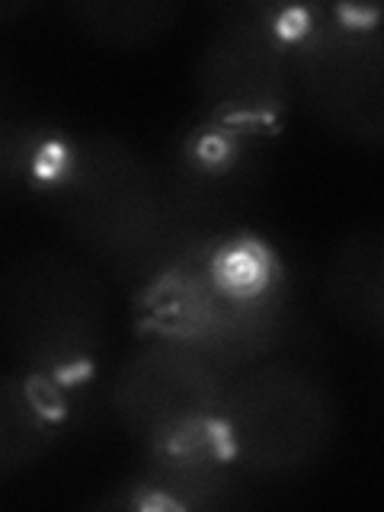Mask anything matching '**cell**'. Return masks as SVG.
Wrapping results in <instances>:
<instances>
[{"label": "cell", "mask_w": 384, "mask_h": 512, "mask_svg": "<svg viewBox=\"0 0 384 512\" xmlns=\"http://www.w3.org/2000/svg\"><path fill=\"white\" fill-rule=\"evenodd\" d=\"M39 186L64 234L122 282L151 285L202 244L167 202L160 167L112 132L61 138Z\"/></svg>", "instance_id": "6da1fadb"}, {"label": "cell", "mask_w": 384, "mask_h": 512, "mask_svg": "<svg viewBox=\"0 0 384 512\" xmlns=\"http://www.w3.org/2000/svg\"><path fill=\"white\" fill-rule=\"evenodd\" d=\"M144 308L157 336L202 352L228 378L279 356L295 317L276 253L234 231L202 240L144 285Z\"/></svg>", "instance_id": "7a4b0ae2"}, {"label": "cell", "mask_w": 384, "mask_h": 512, "mask_svg": "<svg viewBox=\"0 0 384 512\" xmlns=\"http://www.w3.org/2000/svg\"><path fill=\"white\" fill-rule=\"evenodd\" d=\"M109 336V288L87 260L32 250L0 272V346L20 372L68 388L100 359Z\"/></svg>", "instance_id": "3957f363"}, {"label": "cell", "mask_w": 384, "mask_h": 512, "mask_svg": "<svg viewBox=\"0 0 384 512\" xmlns=\"http://www.w3.org/2000/svg\"><path fill=\"white\" fill-rule=\"evenodd\" d=\"M340 432V400L311 365L272 356L228 378L218 436L244 474L285 477L324 458Z\"/></svg>", "instance_id": "277c9868"}, {"label": "cell", "mask_w": 384, "mask_h": 512, "mask_svg": "<svg viewBox=\"0 0 384 512\" xmlns=\"http://www.w3.org/2000/svg\"><path fill=\"white\" fill-rule=\"evenodd\" d=\"M292 87L327 125L362 148L384 138V32L378 7H317L288 42Z\"/></svg>", "instance_id": "5b68a950"}, {"label": "cell", "mask_w": 384, "mask_h": 512, "mask_svg": "<svg viewBox=\"0 0 384 512\" xmlns=\"http://www.w3.org/2000/svg\"><path fill=\"white\" fill-rule=\"evenodd\" d=\"M295 23V10L260 0L218 7L196 61V87L212 122L256 132L282 119L295 90L288 64Z\"/></svg>", "instance_id": "8992f818"}, {"label": "cell", "mask_w": 384, "mask_h": 512, "mask_svg": "<svg viewBox=\"0 0 384 512\" xmlns=\"http://www.w3.org/2000/svg\"><path fill=\"white\" fill-rule=\"evenodd\" d=\"M228 375L202 352L157 336L128 356L109 388V410L128 436L167 445L212 429Z\"/></svg>", "instance_id": "52a82bcc"}, {"label": "cell", "mask_w": 384, "mask_h": 512, "mask_svg": "<svg viewBox=\"0 0 384 512\" xmlns=\"http://www.w3.org/2000/svg\"><path fill=\"white\" fill-rule=\"evenodd\" d=\"M167 202L202 240L234 228L263 180V151L256 132L208 122L192 132L167 167H160Z\"/></svg>", "instance_id": "ba28073f"}, {"label": "cell", "mask_w": 384, "mask_h": 512, "mask_svg": "<svg viewBox=\"0 0 384 512\" xmlns=\"http://www.w3.org/2000/svg\"><path fill=\"white\" fill-rule=\"evenodd\" d=\"M240 471L224 452L218 423L180 442L151 445L141 471L128 480L122 500L112 506L208 512L234 503Z\"/></svg>", "instance_id": "9c48e42d"}, {"label": "cell", "mask_w": 384, "mask_h": 512, "mask_svg": "<svg viewBox=\"0 0 384 512\" xmlns=\"http://www.w3.org/2000/svg\"><path fill=\"white\" fill-rule=\"evenodd\" d=\"M324 301L336 320L368 343L384 330V231L359 224L346 231L324 269Z\"/></svg>", "instance_id": "30bf717a"}, {"label": "cell", "mask_w": 384, "mask_h": 512, "mask_svg": "<svg viewBox=\"0 0 384 512\" xmlns=\"http://www.w3.org/2000/svg\"><path fill=\"white\" fill-rule=\"evenodd\" d=\"M64 391L26 372L0 375V480L26 474L61 436Z\"/></svg>", "instance_id": "8fae6325"}, {"label": "cell", "mask_w": 384, "mask_h": 512, "mask_svg": "<svg viewBox=\"0 0 384 512\" xmlns=\"http://www.w3.org/2000/svg\"><path fill=\"white\" fill-rule=\"evenodd\" d=\"M77 32L106 48L141 52L151 48L183 20V4L173 0H77L64 7Z\"/></svg>", "instance_id": "7c38bea8"}, {"label": "cell", "mask_w": 384, "mask_h": 512, "mask_svg": "<svg viewBox=\"0 0 384 512\" xmlns=\"http://www.w3.org/2000/svg\"><path fill=\"white\" fill-rule=\"evenodd\" d=\"M58 144L55 128L39 119H0V196L39 183Z\"/></svg>", "instance_id": "4fadbf2b"}, {"label": "cell", "mask_w": 384, "mask_h": 512, "mask_svg": "<svg viewBox=\"0 0 384 512\" xmlns=\"http://www.w3.org/2000/svg\"><path fill=\"white\" fill-rule=\"evenodd\" d=\"M32 10V4H23V0H0V26L16 23L20 16H26Z\"/></svg>", "instance_id": "5bb4252c"}]
</instances>
